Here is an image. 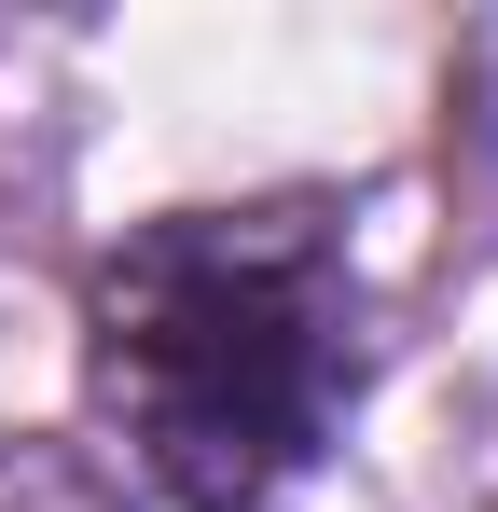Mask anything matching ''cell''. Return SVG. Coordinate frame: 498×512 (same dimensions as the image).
<instances>
[{
    "mask_svg": "<svg viewBox=\"0 0 498 512\" xmlns=\"http://www.w3.org/2000/svg\"><path fill=\"white\" fill-rule=\"evenodd\" d=\"M97 416L180 512H263L360 388V291L319 208H166L97 263Z\"/></svg>",
    "mask_w": 498,
    "mask_h": 512,
    "instance_id": "obj_1",
    "label": "cell"
}]
</instances>
